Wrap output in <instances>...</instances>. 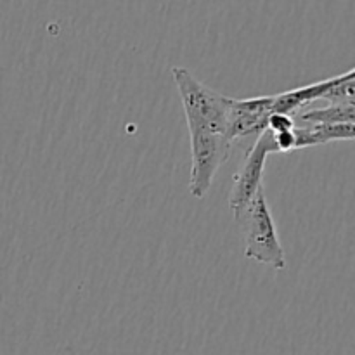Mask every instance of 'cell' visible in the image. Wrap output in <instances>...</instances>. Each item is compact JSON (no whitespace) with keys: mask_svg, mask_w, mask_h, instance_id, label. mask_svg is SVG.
Segmentation results:
<instances>
[{"mask_svg":"<svg viewBox=\"0 0 355 355\" xmlns=\"http://www.w3.org/2000/svg\"><path fill=\"white\" fill-rule=\"evenodd\" d=\"M172 76L179 90L189 130V193L196 200H203L214 184L218 168L231 155V97L207 87L182 66L173 68Z\"/></svg>","mask_w":355,"mask_h":355,"instance_id":"cell-1","label":"cell"},{"mask_svg":"<svg viewBox=\"0 0 355 355\" xmlns=\"http://www.w3.org/2000/svg\"><path fill=\"white\" fill-rule=\"evenodd\" d=\"M234 220L238 222L245 238L246 259L276 270L286 269V257L279 241L276 222L267 205L263 187H260L245 211Z\"/></svg>","mask_w":355,"mask_h":355,"instance_id":"cell-2","label":"cell"},{"mask_svg":"<svg viewBox=\"0 0 355 355\" xmlns=\"http://www.w3.org/2000/svg\"><path fill=\"white\" fill-rule=\"evenodd\" d=\"M272 153H277L276 146H274L272 132L266 128L259 135L255 144L250 148L241 168L236 172L234 179H232L229 207H231L232 217L234 218H238L245 211V208L248 207L253 196L259 193L260 187H263L262 179L263 172H266V163L269 155H272Z\"/></svg>","mask_w":355,"mask_h":355,"instance_id":"cell-3","label":"cell"},{"mask_svg":"<svg viewBox=\"0 0 355 355\" xmlns=\"http://www.w3.org/2000/svg\"><path fill=\"white\" fill-rule=\"evenodd\" d=\"M274 113V96L250 97V99H231L229 111V137L236 139L262 134L267 120Z\"/></svg>","mask_w":355,"mask_h":355,"instance_id":"cell-4","label":"cell"},{"mask_svg":"<svg viewBox=\"0 0 355 355\" xmlns=\"http://www.w3.org/2000/svg\"><path fill=\"white\" fill-rule=\"evenodd\" d=\"M297 149L322 146L333 141H354L355 123H295Z\"/></svg>","mask_w":355,"mask_h":355,"instance_id":"cell-5","label":"cell"},{"mask_svg":"<svg viewBox=\"0 0 355 355\" xmlns=\"http://www.w3.org/2000/svg\"><path fill=\"white\" fill-rule=\"evenodd\" d=\"M354 104H328L326 107L302 110L293 114L295 123H354Z\"/></svg>","mask_w":355,"mask_h":355,"instance_id":"cell-6","label":"cell"},{"mask_svg":"<svg viewBox=\"0 0 355 355\" xmlns=\"http://www.w3.org/2000/svg\"><path fill=\"white\" fill-rule=\"evenodd\" d=\"M293 128H291V130L276 132V134L272 132L274 146H276L277 153H290V151H295V149H297V141H295Z\"/></svg>","mask_w":355,"mask_h":355,"instance_id":"cell-7","label":"cell"},{"mask_svg":"<svg viewBox=\"0 0 355 355\" xmlns=\"http://www.w3.org/2000/svg\"><path fill=\"white\" fill-rule=\"evenodd\" d=\"M295 127V120L291 114H283V113H272L267 120V130L270 132H284L291 130Z\"/></svg>","mask_w":355,"mask_h":355,"instance_id":"cell-8","label":"cell"}]
</instances>
